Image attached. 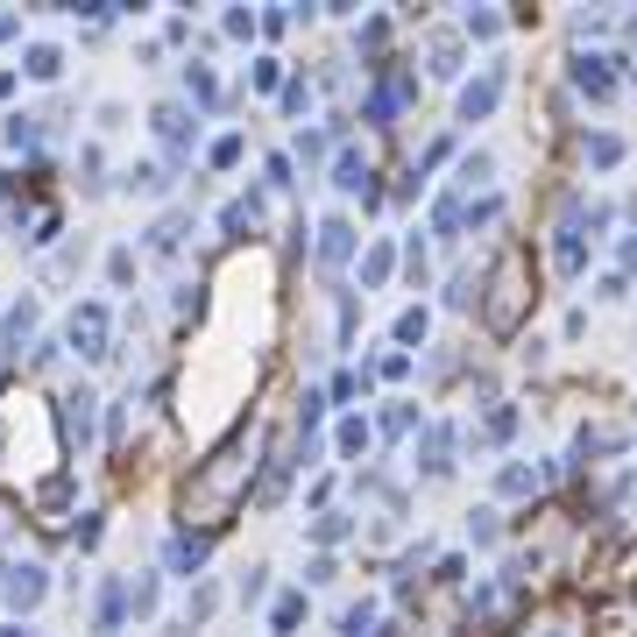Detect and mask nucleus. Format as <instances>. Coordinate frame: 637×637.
Wrapping results in <instances>:
<instances>
[{
    "instance_id": "obj_1",
    "label": "nucleus",
    "mask_w": 637,
    "mask_h": 637,
    "mask_svg": "<svg viewBox=\"0 0 637 637\" xmlns=\"http://www.w3.org/2000/svg\"><path fill=\"white\" fill-rule=\"evenodd\" d=\"M262 454H269L262 439H256V432H241L235 447H220L212 460H199V468H191V481H185L178 525H185V531H212V538H220V525L248 504V489H256Z\"/></svg>"
},
{
    "instance_id": "obj_2",
    "label": "nucleus",
    "mask_w": 637,
    "mask_h": 637,
    "mask_svg": "<svg viewBox=\"0 0 637 637\" xmlns=\"http://www.w3.org/2000/svg\"><path fill=\"white\" fill-rule=\"evenodd\" d=\"M475 312H481V334L489 340H525V326L538 312V256L517 235L481 262V305Z\"/></svg>"
},
{
    "instance_id": "obj_3",
    "label": "nucleus",
    "mask_w": 637,
    "mask_h": 637,
    "mask_svg": "<svg viewBox=\"0 0 637 637\" xmlns=\"http://www.w3.org/2000/svg\"><path fill=\"white\" fill-rule=\"evenodd\" d=\"M581 199H588V185H559V199H553L546 269H553L559 283H581V277H588V262H595V241H588V227H581Z\"/></svg>"
},
{
    "instance_id": "obj_4",
    "label": "nucleus",
    "mask_w": 637,
    "mask_h": 637,
    "mask_svg": "<svg viewBox=\"0 0 637 637\" xmlns=\"http://www.w3.org/2000/svg\"><path fill=\"white\" fill-rule=\"evenodd\" d=\"M624 50H567V71H559V92H567L574 107H595L609 113L616 100H624Z\"/></svg>"
},
{
    "instance_id": "obj_5",
    "label": "nucleus",
    "mask_w": 637,
    "mask_h": 637,
    "mask_svg": "<svg viewBox=\"0 0 637 637\" xmlns=\"http://www.w3.org/2000/svg\"><path fill=\"white\" fill-rule=\"evenodd\" d=\"M418 107V71L390 57L382 71H369V92H361V128H397L404 113Z\"/></svg>"
},
{
    "instance_id": "obj_6",
    "label": "nucleus",
    "mask_w": 637,
    "mask_h": 637,
    "mask_svg": "<svg viewBox=\"0 0 637 637\" xmlns=\"http://www.w3.org/2000/svg\"><path fill=\"white\" fill-rule=\"evenodd\" d=\"M504 92H510V57H489V64H481L475 79H460V92H454V121H460V128L496 121Z\"/></svg>"
},
{
    "instance_id": "obj_7",
    "label": "nucleus",
    "mask_w": 637,
    "mask_h": 637,
    "mask_svg": "<svg viewBox=\"0 0 637 637\" xmlns=\"http://www.w3.org/2000/svg\"><path fill=\"white\" fill-rule=\"evenodd\" d=\"M43 595H50V567L43 559H0V609H8V624H22V616L43 609Z\"/></svg>"
},
{
    "instance_id": "obj_8",
    "label": "nucleus",
    "mask_w": 637,
    "mask_h": 637,
    "mask_svg": "<svg viewBox=\"0 0 637 637\" xmlns=\"http://www.w3.org/2000/svg\"><path fill=\"white\" fill-rule=\"evenodd\" d=\"M149 135L163 142V163L185 170L191 149H199V113H191L185 100H157V113H149Z\"/></svg>"
},
{
    "instance_id": "obj_9",
    "label": "nucleus",
    "mask_w": 637,
    "mask_h": 637,
    "mask_svg": "<svg viewBox=\"0 0 637 637\" xmlns=\"http://www.w3.org/2000/svg\"><path fill=\"white\" fill-rule=\"evenodd\" d=\"M637 157V149H630V135L624 128H581V135H574V163H581L588 170V178H616V170H624Z\"/></svg>"
},
{
    "instance_id": "obj_10",
    "label": "nucleus",
    "mask_w": 637,
    "mask_h": 637,
    "mask_svg": "<svg viewBox=\"0 0 637 637\" xmlns=\"http://www.w3.org/2000/svg\"><path fill=\"white\" fill-rule=\"evenodd\" d=\"M411 460H418V475H425V481H447V475L460 468V425H454V418H425V425H418Z\"/></svg>"
},
{
    "instance_id": "obj_11",
    "label": "nucleus",
    "mask_w": 637,
    "mask_h": 637,
    "mask_svg": "<svg viewBox=\"0 0 637 637\" xmlns=\"http://www.w3.org/2000/svg\"><path fill=\"white\" fill-rule=\"evenodd\" d=\"M92 418H100L92 382H71V390L57 397V432L71 439V454H92V447H100V425H92Z\"/></svg>"
},
{
    "instance_id": "obj_12",
    "label": "nucleus",
    "mask_w": 637,
    "mask_h": 637,
    "mask_svg": "<svg viewBox=\"0 0 637 637\" xmlns=\"http://www.w3.org/2000/svg\"><path fill=\"white\" fill-rule=\"evenodd\" d=\"M468 43H460V29L454 22H439V29H425V50H418V64H425V79H439V86H460L468 79Z\"/></svg>"
},
{
    "instance_id": "obj_13",
    "label": "nucleus",
    "mask_w": 637,
    "mask_h": 637,
    "mask_svg": "<svg viewBox=\"0 0 637 637\" xmlns=\"http://www.w3.org/2000/svg\"><path fill=\"white\" fill-rule=\"evenodd\" d=\"M546 496V475H538V460H517V454H504L496 460V475H489V504L496 510H510V504H538Z\"/></svg>"
},
{
    "instance_id": "obj_14",
    "label": "nucleus",
    "mask_w": 637,
    "mask_h": 637,
    "mask_svg": "<svg viewBox=\"0 0 637 637\" xmlns=\"http://www.w3.org/2000/svg\"><path fill=\"white\" fill-rule=\"evenodd\" d=\"M361 256V235H355V220L347 212H326V220L312 227V262H319V277H340L347 262Z\"/></svg>"
},
{
    "instance_id": "obj_15",
    "label": "nucleus",
    "mask_w": 637,
    "mask_h": 637,
    "mask_svg": "<svg viewBox=\"0 0 637 637\" xmlns=\"http://www.w3.org/2000/svg\"><path fill=\"white\" fill-rule=\"evenodd\" d=\"M71 496H79V475H71V468L43 475V481L29 489V510H36V525H43V531H57L64 517H79V510H71Z\"/></svg>"
},
{
    "instance_id": "obj_16",
    "label": "nucleus",
    "mask_w": 637,
    "mask_h": 637,
    "mask_svg": "<svg viewBox=\"0 0 637 637\" xmlns=\"http://www.w3.org/2000/svg\"><path fill=\"white\" fill-rule=\"evenodd\" d=\"M262 220H269V191L248 185V191H235V199L220 206V241H256Z\"/></svg>"
},
{
    "instance_id": "obj_17",
    "label": "nucleus",
    "mask_w": 637,
    "mask_h": 637,
    "mask_svg": "<svg viewBox=\"0 0 637 637\" xmlns=\"http://www.w3.org/2000/svg\"><path fill=\"white\" fill-rule=\"evenodd\" d=\"M206 559H212V531H170L163 538V574H178V581H206Z\"/></svg>"
},
{
    "instance_id": "obj_18",
    "label": "nucleus",
    "mask_w": 637,
    "mask_h": 637,
    "mask_svg": "<svg viewBox=\"0 0 637 637\" xmlns=\"http://www.w3.org/2000/svg\"><path fill=\"white\" fill-rule=\"evenodd\" d=\"M36 326H43V298H14L0 312V355L22 369V347H36Z\"/></svg>"
},
{
    "instance_id": "obj_19",
    "label": "nucleus",
    "mask_w": 637,
    "mask_h": 637,
    "mask_svg": "<svg viewBox=\"0 0 637 637\" xmlns=\"http://www.w3.org/2000/svg\"><path fill=\"white\" fill-rule=\"evenodd\" d=\"M185 235H191V206H170V212H157V220L142 227V256H157V262H178Z\"/></svg>"
},
{
    "instance_id": "obj_20",
    "label": "nucleus",
    "mask_w": 637,
    "mask_h": 637,
    "mask_svg": "<svg viewBox=\"0 0 637 637\" xmlns=\"http://www.w3.org/2000/svg\"><path fill=\"white\" fill-rule=\"evenodd\" d=\"M496 170H504V157H496V149H460L447 191H460V199H481V191H496Z\"/></svg>"
},
{
    "instance_id": "obj_21",
    "label": "nucleus",
    "mask_w": 637,
    "mask_h": 637,
    "mask_svg": "<svg viewBox=\"0 0 637 637\" xmlns=\"http://www.w3.org/2000/svg\"><path fill=\"white\" fill-rule=\"evenodd\" d=\"M92 637H128V574H107L92 603Z\"/></svg>"
},
{
    "instance_id": "obj_22",
    "label": "nucleus",
    "mask_w": 637,
    "mask_h": 637,
    "mask_svg": "<svg viewBox=\"0 0 637 637\" xmlns=\"http://www.w3.org/2000/svg\"><path fill=\"white\" fill-rule=\"evenodd\" d=\"M439 305H447V312H475V305H481V256H460V262L447 269Z\"/></svg>"
},
{
    "instance_id": "obj_23",
    "label": "nucleus",
    "mask_w": 637,
    "mask_h": 637,
    "mask_svg": "<svg viewBox=\"0 0 637 637\" xmlns=\"http://www.w3.org/2000/svg\"><path fill=\"white\" fill-rule=\"evenodd\" d=\"M609 36H616V8H574L567 14V43L574 50H609Z\"/></svg>"
},
{
    "instance_id": "obj_24",
    "label": "nucleus",
    "mask_w": 637,
    "mask_h": 637,
    "mask_svg": "<svg viewBox=\"0 0 637 637\" xmlns=\"http://www.w3.org/2000/svg\"><path fill=\"white\" fill-rule=\"evenodd\" d=\"M425 241H439V248L468 241V199H460V191H439V199H432V235H425Z\"/></svg>"
},
{
    "instance_id": "obj_25",
    "label": "nucleus",
    "mask_w": 637,
    "mask_h": 637,
    "mask_svg": "<svg viewBox=\"0 0 637 637\" xmlns=\"http://www.w3.org/2000/svg\"><path fill=\"white\" fill-rule=\"evenodd\" d=\"M369 178H376L369 149H361V142H340V149H334V191H340V199H361V185H369Z\"/></svg>"
},
{
    "instance_id": "obj_26",
    "label": "nucleus",
    "mask_w": 637,
    "mask_h": 637,
    "mask_svg": "<svg viewBox=\"0 0 637 637\" xmlns=\"http://www.w3.org/2000/svg\"><path fill=\"white\" fill-rule=\"evenodd\" d=\"M369 425H376V439H382V447H397V439H418V425H425V411H418L411 397H390V404H382V411H376Z\"/></svg>"
},
{
    "instance_id": "obj_27",
    "label": "nucleus",
    "mask_w": 637,
    "mask_h": 637,
    "mask_svg": "<svg viewBox=\"0 0 637 637\" xmlns=\"http://www.w3.org/2000/svg\"><path fill=\"white\" fill-rule=\"evenodd\" d=\"M305 616H312V595H305V588H277V595H269V630H277V637H298Z\"/></svg>"
},
{
    "instance_id": "obj_28",
    "label": "nucleus",
    "mask_w": 637,
    "mask_h": 637,
    "mask_svg": "<svg viewBox=\"0 0 637 637\" xmlns=\"http://www.w3.org/2000/svg\"><path fill=\"white\" fill-rule=\"evenodd\" d=\"M468 546H475V553L510 546V517L496 510V504H475V510H468Z\"/></svg>"
},
{
    "instance_id": "obj_29",
    "label": "nucleus",
    "mask_w": 637,
    "mask_h": 637,
    "mask_svg": "<svg viewBox=\"0 0 637 637\" xmlns=\"http://www.w3.org/2000/svg\"><path fill=\"white\" fill-rule=\"evenodd\" d=\"M355 538V510H319L312 525H305V546L312 553H334V546H347Z\"/></svg>"
},
{
    "instance_id": "obj_30",
    "label": "nucleus",
    "mask_w": 637,
    "mask_h": 637,
    "mask_svg": "<svg viewBox=\"0 0 637 637\" xmlns=\"http://www.w3.org/2000/svg\"><path fill=\"white\" fill-rule=\"evenodd\" d=\"M382 630V609H376V595H355V603H340L334 616V637H376Z\"/></svg>"
},
{
    "instance_id": "obj_31",
    "label": "nucleus",
    "mask_w": 637,
    "mask_h": 637,
    "mask_svg": "<svg viewBox=\"0 0 637 637\" xmlns=\"http://www.w3.org/2000/svg\"><path fill=\"white\" fill-rule=\"evenodd\" d=\"M454 29H460V43H468V50H475V43H504V36H510V14H496V8H468Z\"/></svg>"
},
{
    "instance_id": "obj_32",
    "label": "nucleus",
    "mask_w": 637,
    "mask_h": 637,
    "mask_svg": "<svg viewBox=\"0 0 637 637\" xmlns=\"http://www.w3.org/2000/svg\"><path fill=\"white\" fill-rule=\"evenodd\" d=\"M157 609H163V567L128 574V616H135V624H149Z\"/></svg>"
},
{
    "instance_id": "obj_33",
    "label": "nucleus",
    "mask_w": 637,
    "mask_h": 637,
    "mask_svg": "<svg viewBox=\"0 0 637 637\" xmlns=\"http://www.w3.org/2000/svg\"><path fill=\"white\" fill-rule=\"evenodd\" d=\"M390 277H397V241H369V248H361V298L382 291Z\"/></svg>"
},
{
    "instance_id": "obj_34",
    "label": "nucleus",
    "mask_w": 637,
    "mask_h": 637,
    "mask_svg": "<svg viewBox=\"0 0 637 637\" xmlns=\"http://www.w3.org/2000/svg\"><path fill=\"white\" fill-rule=\"evenodd\" d=\"M369 447H376V425L361 418V411H347V418L334 425V454H340V460H361Z\"/></svg>"
},
{
    "instance_id": "obj_35",
    "label": "nucleus",
    "mask_w": 637,
    "mask_h": 637,
    "mask_svg": "<svg viewBox=\"0 0 637 637\" xmlns=\"http://www.w3.org/2000/svg\"><path fill=\"white\" fill-rule=\"evenodd\" d=\"M397 269H404V277L418 283V291H425V283H432V241H425L418 227H411V235H404V248H397Z\"/></svg>"
},
{
    "instance_id": "obj_36",
    "label": "nucleus",
    "mask_w": 637,
    "mask_h": 637,
    "mask_svg": "<svg viewBox=\"0 0 637 637\" xmlns=\"http://www.w3.org/2000/svg\"><path fill=\"white\" fill-rule=\"evenodd\" d=\"M425 334H432V305H404V312L390 319V340L411 355V347H425Z\"/></svg>"
},
{
    "instance_id": "obj_37",
    "label": "nucleus",
    "mask_w": 637,
    "mask_h": 637,
    "mask_svg": "<svg viewBox=\"0 0 637 637\" xmlns=\"http://www.w3.org/2000/svg\"><path fill=\"white\" fill-rule=\"evenodd\" d=\"M43 113H8V121H0V135H8V149H22V157H36V149H43Z\"/></svg>"
},
{
    "instance_id": "obj_38",
    "label": "nucleus",
    "mask_w": 637,
    "mask_h": 637,
    "mask_svg": "<svg viewBox=\"0 0 637 637\" xmlns=\"http://www.w3.org/2000/svg\"><path fill=\"white\" fill-rule=\"evenodd\" d=\"M57 71H64V43H29V50H22V79L50 86Z\"/></svg>"
},
{
    "instance_id": "obj_39",
    "label": "nucleus",
    "mask_w": 637,
    "mask_h": 637,
    "mask_svg": "<svg viewBox=\"0 0 637 637\" xmlns=\"http://www.w3.org/2000/svg\"><path fill=\"white\" fill-rule=\"evenodd\" d=\"M227 595H220V581H191V595H185V630H199L212 609H220Z\"/></svg>"
},
{
    "instance_id": "obj_40",
    "label": "nucleus",
    "mask_w": 637,
    "mask_h": 637,
    "mask_svg": "<svg viewBox=\"0 0 637 637\" xmlns=\"http://www.w3.org/2000/svg\"><path fill=\"white\" fill-rule=\"evenodd\" d=\"M269 595H277V588H269V567H262V559H256V567H241V581H235V603H241V609H262Z\"/></svg>"
},
{
    "instance_id": "obj_41",
    "label": "nucleus",
    "mask_w": 637,
    "mask_h": 637,
    "mask_svg": "<svg viewBox=\"0 0 637 637\" xmlns=\"http://www.w3.org/2000/svg\"><path fill=\"white\" fill-rule=\"evenodd\" d=\"M135 269H142V256H135L128 241H113L107 248V283H113V291H135Z\"/></svg>"
},
{
    "instance_id": "obj_42",
    "label": "nucleus",
    "mask_w": 637,
    "mask_h": 637,
    "mask_svg": "<svg viewBox=\"0 0 637 637\" xmlns=\"http://www.w3.org/2000/svg\"><path fill=\"white\" fill-rule=\"evenodd\" d=\"M291 185H298L291 149H269V157H262V191H291Z\"/></svg>"
},
{
    "instance_id": "obj_43",
    "label": "nucleus",
    "mask_w": 637,
    "mask_h": 637,
    "mask_svg": "<svg viewBox=\"0 0 637 637\" xmlns=\"http://www.w3.org/2000/svg\"><path fill=\"white\" fill-rule=\"evenodd\" d=\"M432 588H468V553H439L432 559Z\"/></svg>"
},
{
    "instance_id": "obj_44",
    "label": "nucleus",
    "mask_w": 637,
    "mask_h": 637,
    "mask_svg": "<svg viewBox=\"0 0 637 637\" xmlns=\"http://www.w3.org/2000/svg\"><path fill=\"white\" fill-rule=\"evenodd\" d=\"M588 298H595V305H624V298H630V277H624V269H603V277L588 283Z\"/></svg>"
},
{
    "instance_id": "obj_45",
    "label": "nucleus",
    "mask_w": 637,
    "mask_h": 637,
    "mask_svg": "<svg viewBox=\"0 0 637 637\" xmlns=\"http://www.w3.org/2000/svg\"><path fill=\"white\" fill-rule=\"evenodd\" d=\"M277 100H283V113H291V121H298V113H312V79H305V71H291Z\"/></svg>"
},
{
    "instance_id": "obj_46",
    "label": "nucleus",
    "mask_w": 637,
    "mask_h": 637,
    "mask_svg": "<svg viewBox=\"0 0 637 637\" xmlns=\"http://www.w3.org/2000/svg\"><path fill=\"white\" fill-rule=\"evenodd\" d=\"M100 538H107V510H79V525H71V546H79V553H92Z\"/></svg>"
},
{
    "instance_id": "obj_47",
    "label": "nucleus",
    "mask_w": 637,
    "mask_h": 637,
    "mask_svg": "<svg viewBox=\"0 0 637 637\" xmlns=\"http://www.w3.org/2000/svg\"><path fill=\"white\" fill-rule=\"evenodd\" d=\"M609 262L624 269V277H637V227H616L609 235Z\"/></svg>"
},
{
    "instance_id": "obj_48",
    "label": "nucleus",
    "mask_w": 637,
    "mask_h": 637,
    "mask_svg": "<svg viewBox=\"0 0 637 637\" xmlns=\"http://www.w3.org/2000/svg\"><path fill=\"white\" fill-rule=\"evenodd\" d=\"M241 149H248V142H241V135H235V128H227V135H212V149H206V163H212V170H235V163H241Z\"/></svg>"
},
{
    "instance_id": "obj_49",
    "label": "nucleus",
    "mask_w": 637,
    "mask_h": 637,
    "mask_svg": "<svg viewBox=\"0 0 637 637\" xmlns=\"http://www.w3.org/2000/svg\"><path fill=\"white\" fill-rule=\"evenodd\" d=\"M340 581V559L334 553H312V559H305V595H312V588H334Z\"/></svg>"
},
{
    "instance_id": "obj_50",
    "label": "nucleus",
    "mask_w": 637,
    "mask_h": 637,
    "mask_svg": "<svg viewBox=\"0 0 637 637\" xmlns=\"http://www.w3.org/2000/svg\"><path fill=\"white\" fill-rule=\"evenodd\" d=\"M447 157H454V135H432V142L418 149V163H411V170H418V178H432V170L447 163Z\"/></svg>"
},
{
    "instance_id": "obj_51",
    "label": "nucleus",
    "mask_w": 637,
    "mask_h": 637,
    "mask_svg": "<svg viewBox=\"0 0 637 637\" xmlns=\"http://www.w3.org/2000/svg\"><path fill=\"white\" fill-rule=\"evenodd\" d=\"M609 50L637 57V8H616V36H609Z\"/></svg>"
},
{
    "instance_id": "obj_52",
    "label": "nucleus",
    "mask_w": 637,
    "mask_h": 637,
    "mask_svg": "<svg viewBox=\"0 0 637 637\" xmlns=\"http://www.w3.org/2000/svg\"><path fill=\"white\" fill-rule=\"evenodd\" d=\"M220 36H235V43H248V36H256V8H227V14H220Z\"/></svg>"
},
{
    "instance_id": "obj_53",
    "label": "nucleus",
    "mask_w": 637,
    "mask_h": 637,
    "mask_svg": "<svg viewBox=\"0 0 637 637\" xmlns=\"http://www.w3.org/2000/svg\"><path fill=\"white\" fill-rule=\"evenodd\" d=\"M517 347H525L517 361H525L531 376H546V369H553V340H538V334H531V340H517Z\"/></svg>"
},
{
    "instance_id": "obj_54",
    "label": "nucleus",
    "mask_w": 637,
    "mask_h": 637,
    "mask_svg": "<svg viewBox=\"0 0 637 637\" xmlns=\"http://www.w3.org/2000/svg\"><path fill=\"white\" fill-rule=\"evenodd\" d=\"M588 340V305H574L567 319H559V347H581Z\"/></svg>"
},
{
    "instance_id": "obj_55",
    "label": "nucleus",
    "mask_w": 637,
    "mask_h": 637,
    "mask_svg": "<svg viewBox=\"0 0 637 637\" xmlns=\"http://www.w3.org/2000/svg\"><path fill=\"white\" fill-rule=\"evenodd\" d=\"M14 36H22V14H14V8H0V43H14Z\"/></svg>"
},
{
    "instance_id": "obj_56",
    "label": "nucleus",
    "mask_w": 637,
    "mask_h": 637,
    "mask_svg": "<svg viewBox=\"0 0 637 637\" xmlns=\"http://www.w3.org/2000/svg\"><path fill=\"white\" fill-rule=\"evenodd\" d=\"M624 92H630V100H637V57H630V64H624Z\"/></svg>"
},
{
    "instance_id": "obj_57",
    "label": "nucleus",
    "mask_w": 637,
    "mask_h": 637,
    "mask_svg": "<svg viewBox=\"0 0 637 637\" xmlns=\"http://www.w3.org/2000/svg\"><path fill=\"white\" fill-rule=\"evenodd\" d=\"M0 637H36V630L29 624H0Z\"/></svg>"
},
{
    "instance_id": "obj_58",
    "label": "nucleus",
    "mask_w": 637,
    "mask_h": 637,
    "mask_svg": "<svg viewBox=\"0 0 637 637\" xmlns=\"http://www.w3.org/2000/svg\"><path fill=\"white\" fill-rule=\"evenodd\" d=\"M8 382H14V361H8V355H0V390H8Z\"/></svg>"
},
{
    "instance_id": "obj_59",
    "label": "nucleus",
    "mask_w": 637,
    "mask_h": 637,
    "mask_svg": "<svg viewBox=\"0 0 637 637\" xmlns=\"http://www.w3.org/2000/svg\"><path fill=\"white\" fill-rule=\"evenodd\" d=\"M0 447H8V418H0Z\"/></svg>"
}]
</instances>
